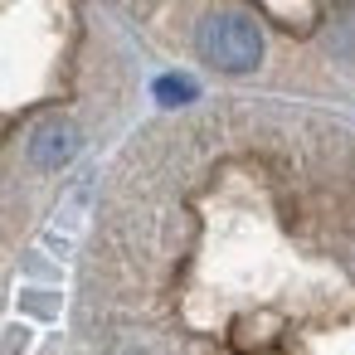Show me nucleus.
Here are the masks:
<instances>
[{"label":"nucleus","instance_id":"f257e3e1","mask_svg":"<svg viewBox=\"0 0 355 355\" xmlns=\"http://www.w3.org/2000/svg\"><path fill=\"white\" fill-rule=\"evenodd\" d=\"M200 54H205V64H214L224 73H253L263 64V35L248 15L214 10L200 25Z\"/></svg>","mask_w":355,"mask_h":355},{"label":"nucleus","instance_id":"f03ea898","mask_svg":"<svg viewBox=\"0 0 355 355\" xmlns=\"http://www.w3.org/2000/svg\"><path fill=\"white\" fill-rule=\"evenodd\" d=\"M73 151H78V127L64 122V117L40 122L35 137H30V161H35L40 171H59V166H69Z\"/></svg>","mask_w":355,"mask_h":355},{"label":"nucleus","instance_id":"7ed1b4c3","mask_svg":"<svg viewBox=\"0 0 355 355\" xmlns=\"http://www.w3.org/2000/svg\"><path fill=\"white\" fill-rule=\"evenodd\" d=\"M190 98H195V83H190V78H156V103L180 107V103H190Z\"/></svg>","mask_w":355,"mask_h":355}]
</instances>
